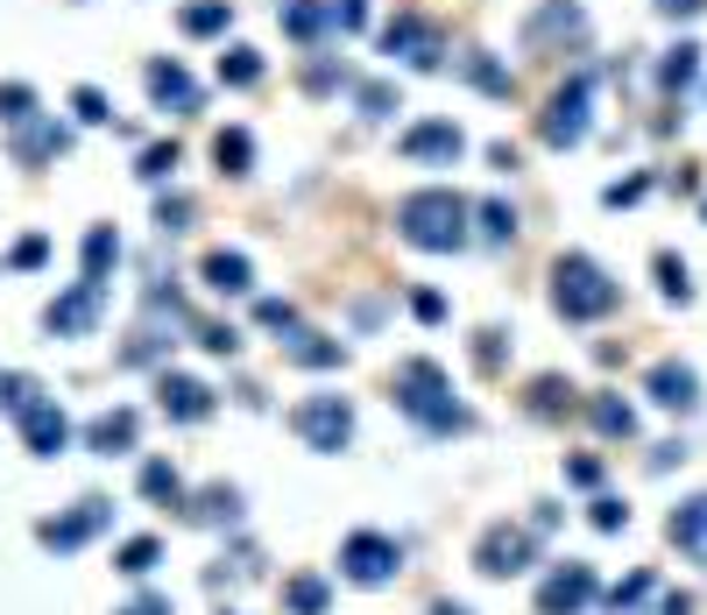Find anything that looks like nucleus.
Returning <instances> with one entry per match:
<instances>
[{"instance_id":"obj_1","label":"nucleus","mask_w":707,"mask_h":615,"mask_svg":"<svg viewBox=\"0 0 707 615\" xmlns=\"http://www.w3.org/2000/svg\"><path fill=\"white\" fill-rule=\"evenodd\" d=\"M390 403L411 417L425 438H461L474 425V411L461 396H453V375L438 369V361L425 354H411V361H396V375H390Z\"/></svg>"},{"instance_id":"obj_2","label":"nucleus","mask_w":707,"mask_h":615,"mask_svg":"<svg viewBox=\"0 0 707 615\" xmlns=\"http://www.w3.org/2000/svg\"><path fill=\"white\" fill-rule=\"evenodd\" d=\"M396 241L425 248V255H453V248L474 241V205L446 184L404 191V199H396Z\"/></svg>"},{"instance_id":"obj_3","label":"nucleus","mask_w":707,"mask_h":615,"mask_svg":"<svg viewBox=\"0 0 707 615\" xmlns=\"http://www.w3.org/2000/svg\"><path fill=\"white\" fill-rule=\"evenodd\" d=\"M616 304H623V283L608 276L595 255H580V248H573V255L552 262V312H559L566 325H602Z\"/></svg>"},{"instance_id":"obj_4","label":"nucleus","mask_w":707,"mask_h":615,"mask_svg":"<svg viewBox=\"0 0 707 615\" xmlns=\"http://www.w3.org/2000/svg\"><path fill=\"white\" fill-rule=\"evenodd\" d=\"M340 581L347 587H396L404 581V537L390 531H347L340 537Z\"/></svg>"},{"instance_id":"obj_5","label":"nucleus","mask_w":707,"mask_h":615,"mask_svg":"<svg viewBox=\"0 0 707 615\" xmlns=\"http://www.w3.org/2000/svg\"><path fill=\"white\" fill-rule=\"evenodd\" d=\"M587 128H595V71H573L538 113V142L545 149H580Z\"/></svg>"},{"instance_id":"obj_6","label":"nucleus","mask_w":707,"mask_h":615,"mask_svg":"<svg viewBox=\"0 0 707 615\" xmlns=\"http://www.w3.org/2000/svg\"><path fill=\"white\" fill-rule=\"evenodd\" d=\"M291 432L304 438V453H347L354 446V403L319 390V396L291 403Z\"/></svg>"},{"instance_id":"obj_7","label":"nucleus","mask_w":707,"mask_h":615,"mask_svg":"<svg viewBox=\"0 0 707 615\" xmlns=\"http://www.w3.org/2000/svg\"><path fill=\"white\" fill-rule=\"evenodd\" d=\"M531 566H538V531L531 524H488L474 537V573L482 581H517Z\"/></svg>"},{"instance_id":"obj_8","label":"nucleus","mask_w":707,"mask_h":615,"mask_svg":"<svg viewBox=\"0 0 707 615\" xmlns=\"http://www.w3.org/2000/svg\"><path fill=\"white\" fill-rule=\"evenodd\" d=\"M538 615H587L602 602V573L587 566V559H559V566H545V581H538Z\"/></svg>"},{"instance_id":"obj_9","label":"nucleus","mask_w":707,"mask_h":615,"mask_svg":"<svg viewBox=\"0 0 707 615\" xmlns=\"http://www.w3.org/2000/svg\"><path fill=\"white\" fill-rule=\"evenodd\" d=\"M113 531V503L107 495H79L64 516H50V524H36V537L57 552V559H71V552H85L92 537H107Z\"/></svg>"},{"instance_id":"obj_10","label":"nucleus","mask_w":707,"mask_h":615,"mask_svg":"<svg viewBox=\"0 0 707 615\" xmlns=\"http://www.w3.org/2000/svg\"><path fill=\"white\" fill-rule=\"evenodd\" d=\"M382 50L411 71H438L446 64V29L432 14H396V22H382Z\"/></svg>"},{"instance_id":"obj_11","label":"nucleus","mask_w":707,"mask_h":615,"mask_svg":"<svg viewBox=\"0 0 707 615\" xmlns=\"http://www.w3.org/2000/svg\"><path fill=\"white\" fill-rule=\"evenodd\" d=\"M156 403H163V417L170 425H205L213 417V382H199V375H178V369H163L156 375Z\"/></svg>"},{"instance_id":"obj_12","label":"nucleus","mask_w":707,"mask_h":615,"mask_svg":"<svg viewBox=\"0 0 707 615\" xmlns=\"http://www.w3.org/2000/svg\"><path fill=\"white\" fill-rule=\"evenodd\" d=\"M100 304H107V283H92V276H85V283H71V291L50 304L43 325H50L57 340H79V333H92V325H100Z\"/></svg>"},{"instance_id":"obj_13","label":"nucleus","mask_w":707,"mask_h":615,"mask_svg":"<svg viewBox=\"0 0 707 615\" xmlns=\"http://www.w3.org/2000/svg\"><path fill=\"white\" fill-rule=\"evenodd\" d=\"M396 149H404L411 163H461V149H467V134L453 128V121H411L404 134H396Z\"/></svg>"},{"instance_id":"obj_14","label":"nucleus","mask_w":707,"mask_h":615,"mask_svg":"<svg viewBox=\"0 0 707 615\" xmlns=\"http://www.w3.org/2000/svg\"><path fill=\"white\" fill-rule=\"evenodd\" d=\"M644 396H652L658 411H673V417H694L700 411V375L686 369V361H658V369L644 375Z\"/></svg>"},{"instance_id":"obj_15","label":"nucleus","mask_w":707,"mask_h":615,"mask_svg":"<svg viewBox=\"0 0 707 615\" xmlns=\"http://www.w3.org/2000/svg\"><path fill=\"white\" fill-rule=\"evenodd\" d=\"M85 446L100 453V460H128L142 446V411H128V403H113V411H100L85 425Z\"/></svg>"},{"instance_id":"obj_16","label":"nucleus","mask_w":707,"mask_h":615,"mask_svg":"<svg viewBox=\"0 0 707 615\" xmlns=\"http://www.w3.org/2000/svg\"><path fill=\"white\" fill-rule=\"evenodd\" d=\"M14 425H22V446H29L36 460H57V453L71 446V417H64V403H50V396L36 403V411H22Z\"/></svg>"},{"instance_id":"obj_17","label":"nucleus","mask_w":707,"mask_h":615,"mask_svg":"<svg viewBox=\"0 0 707 615\" xmlns=\"http://www.w3.org/2000/svg\"><path fill=\"white\" fill-rule=\"evenodd\" d=\"M580 36H587V14L573 8V0H545V8L524 22V43H531V50H545V43H580Z\"/></svg>"},{"instance_id":"obj_18","label":"nucleus","mask_w":707,"mask_h":615,"mask_svg":"<svg viewBox=\"0 0 707 615\" xmlns=\"http://www.w3.org/2000/svg\"><path fill=\"white\" fill-rule=\"evenodd\" d=\"M665 537L679 545V559L707 566V488H700V495H686V503L665 516Z\"/></svg>"},{"instance_id":"obj_19","label":"nucleus","mask_w":707,"mask_h":615,"mask_svg":"<svg viewBox=\"0 0 707 615\" xmlns=\"http://www.w3.org/2000/svg\"><path fill=\"white\" fill-rule=\"evenodd\" d=\"M241 510H248L241 488H226V482L184 495V516H191V524H205V531H241Z\"/></svg>"},{"instance_id":"obj_20","label":"nucleus","mask_w":707,"mask_h":615,"mask_svg":"<svg viewBox=\"0 0 707 615\" xmlns=\"http://www.w3.org/2000/svg\"><path fill=\"white\" fill-rule=\"evenodd\" d=\"M149 100L170 107V113H199V79H191L178 57H170V64L156 57V64H149Z\"/></svg>"},{"instance_id":"obj_21","label":"nucleus","mask_w":707,"mask_h":615,"mask_svg":"<svg viewBox=\"0 0 707 615\" xmlns=\"http://www.w3.org/2000/svg\"><path fill=\"white\" fill-rule=\"evenodd\" d=\"M276 22H283L291 43H326V36H340L333 29V0H283Z\"/></svg>"},{"instance_id":"obj_22","label":"nucleus","mask_w":707,"mask_h":615,"mask_svg":"<svg viewBox=\"0 0 707 615\" xmlns=\"http://www.w3.org/2000/svg\"><path fill=\"white\" fill-rule=\"evenodd\" d=\"M276 347H283V361H297V369H340V361H347V347L326 340V333H312V325H291Z\"/></svg>"},{"instance_id":"obj_23","label":"nucleus","mask_w":707,"mask_h":615,"mask_svg":"<svg viewBox=\"0 0 707 615\" xmlns=\"http://www.w3.org/2000/svg\"><path fill=\"white\" fill-rule=\"evenodd\" d=\"M199 276H205V291H220V298H248V291H255V262L234 255V248H213Z\"/></svg>"},{"instance_id":"obj_24","label":"nucleus","mask_w":707,"mask_h":615,"mask_svg":"<svg viewBox=\"0 0 707 615\" xmlns=\"http://www.w3.org/2000/svg\"><path fill=\"white\" fill-rule=\"evenodd\" d=\"M587 411V425H595L602 438H637V403H623L616 390H602V396H587L580 403Z\"/></svg>"},{"instance_id":"obj_25","label":"nucleus","mask_w":707,"mask_h":615,"mask_svg":"<svg viewBox=\"0 0 707 615\" xmlns=\"http://www.w3.org/2000/svg\"><path fill=\"white\" fill-rule=\"evenodd\" d=\"M333 608V581L326 573H291V581H283V615H326Z\"/></svg>"},{"instance_id":"obj_26","label":"nucleus","mask_w":707,"mask_h":615,"mask_svg":"<svg viewBox=\"0 0 707 615\" xmlns=\"http://www.w3.org/2000/svg\"><path fill=\"white\" fill-rule=\"evenodd\" d=\"M652 594H658V573L637 566V573H623L616 587H602V608H608V615H652V608H644Z\"/></svg>"},{"instance_id":"obj_27","label":"nucleus","mask_w":707,"mask_h":615,"mask_svg":"<svg viewBox=\"0 0 707 615\" xmlns=\"http://www.w3.org/2000/svg\"><path fill=\"white\" fill-rule=\"evenodd\" d=\"M142 495L149 503H163V510H184V474H178V460H163V453H149L142 460Z\"/></svg>"},{"instance_id":"obj_28","label":"nucleus","mask_w":707,"mask_h":615,"mask_svg":"<svg viewBox=\"0 0 707 615\" xmlns=\"http://www.w3.org/2000/svg\"><path fill=\"white\" fill-rule=\"evenodd\" d=\"M461 79H467L474 92H488V100H509V92H517L509 64H503V57H488V50H467V57H461Z\"/></svg>"},{"instance_id":"obj_29","label":"nucleus","mask_w":707,"mask_h":615,"mask_svg":"<svg viewBox=\"0 0 707 615\" xmlns=\"http://www.w3.org/2000/svg\"><path fill=\"white\" fill-rule=\"evenodd\" d=\"M64 149H71V134L57 128V121H36V113H29V121H22V134H14V157H22V163H43V157H64Z\"/></svg>"},{"instance_id":"obj_30","label":"nucleus","mask_w":707,"mask_h":615,"mask_svg":"<svg viewBox=\"0 0 707 615\" xmlns=\"http://www.w3.org/2000/svg\"><path fill=\"white\" fill-rule=\"evenodd\" d=\"M213 163L226 170V178H248V170H255V134H248V128H220L213 134Z\"/></svg>"},{"instance_id":"obj_31","label":"nucleus","mask_w":707,"mask_h":615,"mask_svg":"<svg viewBox=\"0 0 707 615\" xmlns=\"http://www.w3.org/2000/svg\"><path fill=\"white\" fill-rule=\"evenodd\" d=\"M474 234L495 241V248H509V241H517V205H509V199H482V205H474Z\"/></svg>"},{"instance_id":"obj_32","label":"nucleus","mask_w":707,"mask_h":615,"mask_svg":"<svg viewBox=\"0 0 707 615\" xmlns=\"http://www.w3.org/2000/svg\"><path fill=\"white\" fill-rule=\"evenodd\" d=\"M354 107H361V121H390V113H404V92L390 79H354Z\"/></svg>"},{"instance_id":"obj_33","label":"nucleus","mask_w":707,"mask_h":615,"mask_svg":"<svg viewBox=\"0 0 707 615\" xmlns=\"http://www.w3.org/2000/svg\"><path fill=\"white\" fill-rule=\"evenodd\" d=\"M156 566H163V537H128V545L113 552V573H128V581H149Z\"/></svg>"},{"instance_id":"obj_34","label":"nucleus","mask_w":707,"mask_h":615,"mask_svg":"<svg viewBox=\"0 0 707 615\" xmlns=\"http://www.w3.org/2000/svg\"><path fill=\"white\" fill-rule=\"evenodd\" d=\"M559 411H580V390L559 375H538L531 382V417H559Z\"/></svg>"},{"instance_id":"obj_35","label":"nucleus","mask_w":707,"mask_h":615,"mask_svg":"<svg viewBox=\"0 0 707 615\" xmlns=\"http://www.w3.org/2000/svg\"><path fill=\"white\" fill-rule=\"evenodd\" d=\"M178 29L184 36H226L234 29V8H226V0H191V8L178 14Z\"/></svg>"},{"instance_id":"obj_36","label":"nucleus","mask_w":707,"mask_h":615,"mask_svg":"<svg viewBox=\"0 0 707 615\" xmlns=\"http://www.w3.org/2000/svg\"><path fill=\"white\" fill-rule=\"evenodd\" d=\"M700 79V43H679V50H665V64H658V85L665 92H686Z\"/></svg>"},{"instance_id":"obj_37","label":"nucleus","mask_w":707,"mask_h":615,"mask_svg":"<svg viewBox=\"0 0 707 615\" xmlns=\"http://www.w3.org/2000/svg\"><path fill=\"white\" fill-rule=\"evenodd\" d=\"M304 92H319V100H326V92H354V71L340 64V57H312V64H304Z\"/></svg>"},{"instance_id":"obj_38","label":"nucleus","mask_w":707,"mask_h":615,"mask_svg":"<svg viewBox=\"0 0 707 615\" xmlns=\"http://www.w3.org/2000/svg\"><path fill=\"white\" fill-rule=\"evenodd\" d=\"M652 269H658V291L673 298V304H694V269H686L673 248H658V262H652Z\"/></svg>"},{"instance_id":"obj_39","label":"nucleus","mask_w":707,"mask_h":615,"mask_svg":"<svg viewBox=\"0 0 707 615\" xmlns=\"http://www.w3.org/2000/svg\"><path fill=\"white\" fill-rule=\"evenodd\" d=\"M113 262H121V241H113V226H92V234H85V276L107 283Z\"/></svg>"},{"instance_id":"obj_40","label":"nucleus","mask_w":707,"mask_h":615,"mask_svg":"<svg viewBox=\"0 0 707 615\" xmlns=\"http://www.w3.org/2000/svg\"><path fill=\"white\" fill-rule=\"evenodd\" d=\"M36 403H43V382H36V375H0V411H8V417L36 411Z\"/></svg>"},{"instance_id":"obj_41","label":"nucleus","mask_w":707,"mask_h":615,"mask_svg":"<svg viewBox=\"0 0 707 615\" xmlns=\"http://www.w3.org/2000/svg\"><path fill=\"white\" fill-rule=\"evenodd\" d=\"M220 85H262V57L248 50V43H234L220 57Z\"/></svg>"},{"instance_id":"obj_42","label":"nucleus","mask_w":707,"mask_h":615,"mask_svg":"<svg viewBox=\"0 0 707 615\" xmlns=\"http://www.w3.org/2000/svg\"><path fill=\"white\" fill-rule=\"evenodd\" d=\"M608 482V460L602 453H573L566 460V488H602Z\"/></svg>"},{"instance_id":"obj_43","label":"nucleus","mask_w":707,"mask_h":615,"mask_svg":"<svg viewBox=\"0 0 707 615\" xmlns=\"http://www.w3.org/2000/svg\"><path fill=\"white\" fill-rule=\"evenodd\" d=\"M178 163H184V149H178V142H149V149H142V178H149V184H163Z\"/></svg>"},{"instance_id":"obj_44","label":"nucleus","mask_w":707,"mask_h":615,"mask_svg":"<svg viewBox=\"0 0 707 615\" xmlns=\"http://www.w3.org/2000/svg\"><path fill=\"white\" fill-rule=\"evenodd\" d=\"M474 369L503 375V325H482V333H474Z\"/></svg>"},{"instance_id":"obj_45","label":"nucleus","mask_w":707,"mask_h":615,"mask_svg":"<svg viewBox=\"0 0 707 615\" xmlns=\"http://www.w3.org/2000/svg\"><path fill=\"white\" fill-rule=\"evenodd\" d=\"M587 524H595L602 537H616V531H629V503H616V495H595V510H587Z\"/></svg>"},{"instance_id":"obj_46","label":"nucleus","mask_w":707,"mask_h":615,"mask_svg":"<svg viewBox=\"0 0 707 615\" xmlns=\"http://www.w3.org/2000/svg\"><path fill=\"white\" fill-rule=\"evenodd\" d=\"M199 347H205V354H220V361H234V354H241V333L213 319V325H199Z\"/></svg>"},{"instance_id":"obj_47","label":"nucleus","mask_w":707,"mask_h":615,"mask_svg":"<svg viewBox=\"0 0 707 615\" xmlns=\"http://www.w3.org/2000/svg\"><path fill=\"white\" fill-rule=\"evenodd\" d=\"M29 113H36V92H29V85H0V121H14V128H22Z\"/></svg>"},{"instance_id":"obj_48","label":"nucleus","mask_w":707,"mask_h":615,"mask_svg":"<svg viewBox=\"0 0 707 615\" xmlns=\"http://www.w3.org/2000/svg\"><path fill=\"white\" fill-rule=\"evenodd\" d=\"M255 319L270 325V333H291V325H297V304H291V298H262V304H255Z\"/></svg>"},{"instance_id":"obj_49","label":"nucleus","mask_w":707,"mask_h":615,"mask_svg":"<svg viewBox=\"0 0 707 615\" xmlns=\"http://www.w3.org/2000/svg\"><path fill=\"white\" fill-rule=\"evenodd\" d=\"M333 29H340V36L368 29V0H333Z\"/></svg>"},{"instance_id":"obj_50","label":"nucleus","mask_w":707,"mask_h":615,"mask_svg":"<svg viewBox=\"0 0 707 615\" xmlns=\"http://www.w3.org/2000/svg\"><path fill=\"white\" fill-rule=\"evenodd\" d=\"M156 226H163V234H184V226H191V199H156Z\"/></svg>"},{"instance_id":"obj_51","label":"nucleus","mask_w":707,"mask_h":615,"mask_svg":"<svg viewBox=\"0 0 707 615\" xmlns=\"http://www.w3.org/2000/svg\"><path fill=\"white\" fill-rule=\"evenodd\" d=\"M71 107H79V121H92V128H100V121H113V113H107V92H92V85H79V92H71Z\"/></svg>"},{"instance_id":"obj_52","label":"nucleus","mask_w":707,"mask_h":615,"mask_svg":"<svg viewBox=\"0 0 707 615\" xmlns=\"http://www.w3.org/2000/svg\"><path fill=\"white\" fill-rule=\"evenodd\" d=\"M644 191H652V178H623V184H608V191H602V205H616V213H623V205H637V199H644Z\"/></svg>"},{"instance_id":"obj_53","label":"nucleus","mask_w":707,"mask_h":615,"mask_svg":"<svg viewBox=\"0 0 707 615\" xmlns=\"http://www.w3.org/2000/svg\"><path fill=\"white\" fill-rule=\"evenodd\" d=\"M121 615H178V608H170V594H163V587H142Z\"/></svg>"},{"instance_id":"obj_54","label":"nucleus","mask_w":707,"mask_h":615,"mask_svg":"<svg viewBox=\"0 0 707 615\" xmlns=\"http://www.w3.org/2000/svg\"><path fill=\"white\" fill-rule=\"evenodd\" d=\"M43 255H50V241H43V234H29V241H14V255H8V262H14V269H36Z\"/></svg>"},{"instance_id":"obj_55","label":"nucleus","mask_w":707,"mask_h":615,"mask_svg":"<svg viewBox=\"0 0 707 615\" xmlns=\"http://www.w3.org/2000/svg\"><path fill=\"white\" fill-rule=\"evenodd\" d=\"M411 312L425 325H438V319H446V298H438V291H411Z\"/></svg>"},{"instance_id":"obj_56","label":"nucleus","mask_w":707,"mask_h":615,"mask_svg":"<svg viewBox=\"0 0 707 615\" xmlns=\"http://www.w3.org/2000/svg\"><path fill=\"white\" fill-rule=\"evenodd\" d=\"M686 460V438H665V446H652V474H673Z\"/></svg>"},{"instance_id":"obj_57","label":"nucleus","mask_w":707,"mask_h":615,"mask_svg":"<svg viewBox=\"0 0 707 615\" xmlns=\"http://www.w3.org/2000/svg\"><path fill=\"white\" fill-rule=\"evenodd\" d=\"M665 22H694V14H707V0H658Z\"/></svg>"},{"instance_id":"obj_58","label":"nucleus","mask_w":707,"mask_h":615,"mask_svg":"<svg viewBox=\"0 0 707 615\" xmlns=\"http://www.w3.org/2000/svg\"><path fill=\"white\" fill-rule=\"evenodd\" d=\"M488 163H495V170H517V163H524V149H517V142H495V149H488Z\"/></svg>"},{"instance_id":"obj_59","label":"nucleus","mask_w":707,"mask_h":615,"mask_svg":"<svg viewBox=\"0 0 707 615\" xmlns=\"http://www.w3.org/2000/svg\"><path fill=\"white\" fill-rule=\"evenodd\" d=\"M559 516H566L559 503H538V516H531V531H538V537H545V531H559Z\"/></svg>"},{"instance_id":"obj_60","label":"nucleus","mask_w":707,"mask_h":615,"mask_svg":"<svg viewBox=\"0 0 707 615\" xmlns=\"http://www.w3.org/2000/svg\"><path fill=\"white\" fill-rule=\"evenodd\" d=\"M658 615H694V594H665V602H658Z\"/></svg>"},{"instance_id":"obj_61","label":"nucleus","mask_w":707,"mask_h":615,"mask_svg":"<svg viewBox=\"0 0 707 615\" xmlns=\"http://www.w3.org/2000/svg\"><path fill=\"white\" fill-rule=\"evenodd\" d=\"M432 615H474L467 602H432Z\"/></svg>"},{"instance_id":"obj_62","label":"nucleus","mask_w":707,"mask_h":615,"mask_svg":"<svg viewBox=\"0 0 707 615\" xmlns=\"http://www.w3.org/2000/svg\"><path fill=\"white\" fill-rule=\"evenodd\" d=\"M700 213H707V199H700Z\"/></svg>"},{"instance_id":"obj_63","label":"nucleus","mask_w":707,"mask_h":615,"mask_svg":"<svg viewBox=\"0 0 707 615\" xmlns=\"http://www.w3.org/2000/svg\"><path fill=\"white\" fill-rule=\"evenodd\" d=\"M220 615H234V608H220Z\"/></svg>"}]
</instances>
